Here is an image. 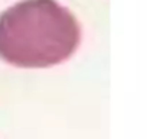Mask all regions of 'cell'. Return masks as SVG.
<instances>
[{"mask_svg": "<svg viewBox=\"0 0 147 139\" xmlns=\"http://www.w3.org/2000/svg\"><path fill=\"white\" fill-rule=\"evenodd\" d=\"M80 42L78 20L56 0H22L0 15V58L15 67L61 64Z\"/></svg>", "mask_w": 147, "mask_h": 139, "instance_id": "6da1fadb", "label": "cell"}]
</instances>
